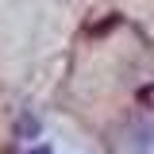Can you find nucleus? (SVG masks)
<instances>
[{
    "label": "nucleus",
    "mask_w": 154,
    "mask_h": 154,
    "mask_svg": "<svg viewBox=\"0 0 154 154\" xmlns=\"http://www.w3.org/2000/svg\"><path fill=\"white\" fill-rule=\"evenodd\" d=\"M35 154H50V150H46V146H38V150H35Z\"/></svg>",
    "instance_id": "obj_1"
}]
</instances>
